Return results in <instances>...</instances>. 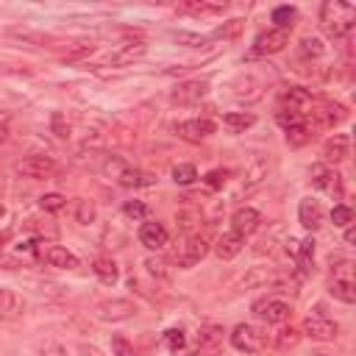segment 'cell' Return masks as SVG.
Instances as JSON below:
<instances>
[{"label": "cell", "instance_id": "cell-51", "mask_svg": "<svg viewBox=\"0 0 356 356\" xmlns=\"http://www.w3.org/2000/svg\"><path fill=\"white\" fill-rule=\"evenodd\" d=\"M353 240H356V231H353V226H345V242L351 245Z\"/></svg>", "mask_w": 356, "mask_h": 356}, {"label": "cell", "instance_id": "cell-9", "mask_svg": "<svg viewBox=\"0 0 356 356\" xmlns=\"http://www.w3.org/2000/svg\"><path fill=\"white\" fill-rule=\"evenodd\" d=\"M303 331H306V337H312V340H320V342H331V340H337V334H340V326L331 320V318H326V315H309L306 320H303Z\"/></svg>", "mask_w": 356, "mask_h": 356}, {"label": "cell", "instance_id": "cell-20", "mask_svg": "<svg viewBox=\"0 0 356 356\" xmlns=\"http://www.w3.org/2000/svg\"><path fill=\"white\" fill-rule=\"evenodd\" d=\"M309 114L315 117V128H331V125H337V123H342L348 117L342 103H323L320 109L309 112Z\"/></svg>", "mask_w": 356, "mask_h": 356}, {"label": "cell", "instance_id": "cell-45", "mask_svg": "<svg viewBox=\"0 0 356 356\" xmlns=\"http://www.w3.org/2000/svg\"><path fill=\"white\" fill-rule=\"evenodd\" d=\"M198 220H201V217H198V212H187V209L175 214V222H178V226H181L184 231H192V229L198 226Z\"/></svg>", "mask_w": 356, "mask_h": 356}, {"label": "cell", "instance_id": "cell-40", "mask_svg": "<svg viewBox=\"0 0 356 356\" xmlns=\"http://www.w3.org/2000/svg\"><path fill=\"white\" fill-rule=\"evenodd\" d=\"M123 212H125V217H131V220H145V217L151 214L148 203H142V201H125Z\"/></svg>", "mask_w": 356, "mask_h": 356}, {"label": "cell", "instance_id": "cell-50", "mask_svg": "<svg viewBox=\"0 0 356 356\" xmlns=\"http://www.w3.org/2000/svg\"><path fill=\"white\" fill-rule=\"evenodd\" d=\"M53 131H56V137H62V140H67V137H70V125L64 123V117H62V114H56V117H53Z\"/></svg>", "mask_w": 356, "mask_h": 356}, {"label": "cell", "instance_id": "cell-6", "mask_svg": "<svg viewBox=\"0 0 356 356\" xmlns=\"http://www.w3.org/2000/svg\"><path fill=\"white\" fill-rule=\"evenodd\" d=\"M95 312L106 323H123V320H131L134 315H137V303H131L128 298H112V301L98 303Z\"/></svg>", "mask_w": 356, "mask_h": 356}, {"label": "cell", "instance_id": "cell-26", "mask_svg": "<svg viewBox=\"0 0 356 356\" xmlns=\"http://www.w3.org/2000/svg\"><path fill=\"white\" fill-rule=\"evenodd\" d=\"M92 270H95V276H98L103 284H114L117 276H120L114 259H109V256H98V259L92 262Z\"/></svg>", "mask_w": 356, "mask_h": 356}, {"label": "cell", "instance_id": "cell-39", "mask_svg": "<svg viewBox=\"0 0 356 356\" xmlns=\"http://www.w3.org/2000/svg\"><path fill=\"white\" fill-rule=\"evenodd\" d=\"M39 206H42L44 212H62V209L67 206V198L59 195V192H48V195L39 198Z\"/></svg>", "mask_w": 356, "mask_h": 356}, {"label": "cell", "instance_id": "cell-18", "mask_svg": "<svg viewBox=\"0 0 356 356\" xmlns=\"http://www.w3.org/2000/svg\"><path fill=\"white\" fill-rule=\"evenodd\" d=\"M351 156V137L348 134H334V137L323 145V159L329 164H340Z\"/></svg>", "mask_w": 356, "mask_h": 356}, {"label": "cell", "instance_id": "cell-21", "mask_svg": "<svg viewBox=\"0 0 356 356\" xmlns=\"http://www.w3.org/2000/svg\"><path fill=\"white\" fill-rule=\"evenodd\" d=\"M242 248H245V240H242V237H237L234 231L222 234V237L214 242V253H217V259H222V262H229V259L240 256V253H242Z\"/></svg>", "mask_w": 356, "mask_h": 356}, {"label": "cell", "instance_id": "cell-28", "mask_svg": "<svg viewBox=\"0 0 356 356\" xmlns=\"http://www.w3.org/2000/svg\"><path fill=\"white\" fill-rule=\"evenodd\" d=\"M73 214H75V222L89 226V222H95V217H98V206L92 201H86V198H78L75 206H73Z\"/></svg>", "mask_w": 356, "mask_h": 356}, {"label": "cell", "instance_id": "cell-29", "mask_svg": "<svg viewBox=\"0 0 356 356\" xmlns=\"http://www.w3.org/2000/svg\"><path fill=\"white\" fill-rule=\"evenodd\" d=\"M256 123V117L253 114H245V112H229L226 117H222V125H226L229 131H234V134H242L245 128H251Z\"/></svg>", "mask_w": 356, "mask_h": 356}, {"label": "cell", "instance_id": "cell-48", "mask_svg": "<svg viewBox=\"0 0 356 356\" xmlns=\"http://www.w3.org/2000/svg\"><path fill=\"white\" fill-rule=\"evenodd\" d=\"M128 162H123L120 156H109L106 159V164H103V170H106V175H112V178H117L120 173H123V167H125Z\"/></svg>", "mask_w": 356, "mask_h": 356}, {"label": "cell", "instance_id": "cell-2", "mask_svg": "<svg viewBox=\"0 0 356 356\" xmlns=\"http://www.w3.org/2000/svg\"><path fill=\"white\" fill-rule=\"evenodd\" d=\"M231 345L242 353H259L264 345H267V331L253 326V323H240L231 334H229Z\"/></svg>", "mask_w": 356, "mask_h": 356}, {"label": "cell", "instance_id": "cell-24", "mask_svg": "<svg viewBox=\"0 0 356 356\" xmlns=\"http://www.w3.org/2000/svg\"><path fill=\"white\" fill-rule=\"evenodd\" d=\"M264 178H267V162L264 159H251V167L245 173V181H242V192H253L256 187L264 184Z\"/></svg>", "mask_w": 356, "mask_h": 356}, {"label": "cell", "instance_id": "cell-34", "mask_svg": "<svg viewBox=\"0 0 356 356\" xmlns=\"http://www.w3.org/2000/svg\"><path fill=\"white\" fill-rule=\"evenodd\" d=\"M267 281H273V270H270V267H253V270L242 279V287L248 290V287H256V284H267Z\"/></svg>", "mask_w": 356, "mask_h": 356}, {"label": "cell", "instance_id": "cell-15", "mask_svg": "<svg viewBox=\"0 0 356 356\" xmlns=\"http://www.w3.org/2000/svg\"><path fill=\"white\" fill-rule=\"evenodd\" d=\"M23 312H25V301L20 298V292H14L9 287H0V320L14 323L23 318Z\"/></svg>", "mask_w": 356, "mask_h": 356}, {"label": "cell", "instance_id": "cell-43", "mask_svg": "<svg viewBox=\"0 0 356 356\" xmlns=\"http://www.w3.org/2000/svg\"><path fill=\"white\" fill-rule=\"evenodd\" d=\"M112 356H134V345L123 334H114L112 337Z\"/></svg>", "mask_w": 356, "mask_h": 356}, {"label": "cell", "instance_id": "cell-4", "mask_svg": "<svg viewBox=\"0 0 356 356\" xmlns=\"http://www.w3.org/2000/svg\"><path fill=\"white\" fill-rule=\"evenodd\" d=\"M14 173L23 175V178H34V181H39V178H51L56 173V162L51 156H42V153H34V156H25L14 164Z\"/></svg>", "mask_w": 356, "mask_h": 356}, {"label": "cell", "instance_id": "cell-8", "mask_svg": "<svg viewBox=\"0 0 356 356\" xmlns=\"http://www.w3.org/2000/svg\"><path fill=\"white\" fill-rule=\"evenodd\" d=\"M253 312H256V315H259L262 320L281 326V323L290 320L292 306H290L287 301H279V298H264V301H256V303H253Z\"/></svg>", "mask_w": 356, "mask_h": 356}, {"label": "cell", "instance_id": "cell-27", "mask_svg": "<svg viewBox=\"0 0 356 356\" xmlns=\"http://www.w3.org/2000/svg\"><path fill=\"white\" fill-rule=\"evenodd\" d=\"M222 334H226V331H222L220 326H203L201 331H198V348L201 351H214L220 342H222Z\"/></svg>", "mask_w": 356, "mask_h": 356}, {"label": "cell", "instance_id": "cell-14", "mask_svg": "<svg viewBox=\"0 0 356 356\" xmlns=\"http://www.w3.org/2000/svg\"><path fill=\"white\" fill-rule=\"evenodd\" d=\"M326 220V212H323V203L315 201V198H303L301 206H298V222L306 229V231H318Z\"/></svg>", "mask_w": 356, "mask_h": 356}, {"label": "cell", "instance_id": "cell-44", "mask_svg": "<svg viewBox=\"0 0 356 356\" xmlns=\"http://www.w3.org/2000/svg\"><path fill=\"white\" fill-rule=\"evenodd\" d=\"M298 340H301V331H295V329H281L276 334V345L279 348H292V345H298Z\"/></svg>", "mask_w": 356, "mask_h": 356}, {"label": "cell", "instance_id": "cell-33", "mask_svg": "<svg viewBox=\"0 0 356 356\" xmlns=\"http://www.w3.org/2000/svg\"><path fill=\"white\" fill-rule=\"evenodd\" d=\"M195 178H198L195 164H175V167H173V181H175V184L190 187V184L195 181Z\"/></svg>", "mask_w": 356, "mask_h": 356}, {"label": "cell", "instance_id": "cell-38", "mask_svg": "<svg viewBox=\"0 0 356 356\" xmlns=\"http://www.w3.org/2000/svg\"><path fill=\"white\" fill-rule=\"evenodd\" d=\"M145 267H148V273L156 276V279H164V281L173 279V270H170V264L164 259H153L151 256V259H145Z\"/></svg>", "mask_w": 356, "mask_h": 356}, {"label": "cell", "instance_id": "cell-37", "mask_svg": "<svg viewBox=\"0 0 356 356\" xmlns=\"http://www.w3.org/2000/svg\"><path fill=\"white\" fill-rule=\"evenodd\" d=\"M331 222H334L337 229L351 226V222H353V209H351V206H345V203H337V206L331 209Z\"/></svg>", "mask_w": 356, "mask_h": 356}, {"label": "cell", "instance_id": "cell-35", "mask_svg": "<svg viewBox=\"0 0 356 356\" xmlns=\"http://www.w3.org/2000/svg\"><path fill=\"white\" fill-rule=\"evenodd\" d=\"M312 140V128L303 123V125H295V128H290L287 131V142L292 145V148H301V145H306Z\"/></svg>", "mask_w": 356, "mask_h": 356}, {"label": "cell", "instance_id": "cell-52", "mask_svg": "<svg viewBox=\"0 0 356 356\" xmlns=\"http://www.w3.org/2000/svg\"><path fill=\"white\" fill-rule=\"evenodd\" d=\"M6 137H9V128H6V123H0V145L6 142Z\"/></svg>", "mask_w": 356, "mask_h": 356}, {"label": "cell", "instance_id": "cell-12", "mask_svg": "<svg viewBox=\"0 0 356 356\" xmlns=\"http://www.w3.org/2000/svg\"><path fill=\"white\" fill-rule=\"evenodd\" d=\"M259 226H262V214L256 209H251V206H242V209H237L231 214V231L237 237H242V240L251 237V234H256Z\"/></svg>", "mask_w": 356, "mask_h": 356}, {"label": "cell", "instance_id": "cell-36", "mask_svg": "<svg viewBox=\"0 0 356 356\" xmlns=\"http://www.w3.org/2000/svg\"><path fill=\"white\" fill-rule=\"evenodd\" d=\"M229 9V3H187L184 6V12H190V14H222Z\"/></svg>", "mask_w": 356, "mask_h": 356}, {"label": "cell", "instance_id": "cell-7", "mask_svg": "<svg viewBox=\"0 0 356 356\" xmlns=\"http://www.w3.org/2000/svg\"><path fill=\"white\" fill-rule=\"evenodd\" d=\"M290 42V31H279V28H270L256 36L253 48H251V56H273V53H281Z\"/></svg>", "mask_w": 356, "mask_h": 356}, {"label": "cell", "instance_id": "cell-22", "mask_svg": "<svg viewBox=\"0 0 356 356\" xmlns=\"http://www.w3.org/2000/svg\"><path fill=\"white\" fill-rule=\"evenodd\" d=\"M44 259H48L51 267H62V270H75L78 267V256L62 245H51L48 251H44Z\"/></svg>", "mask_w": 356, "mask_h": 356}, {"label": "cell", "instance_id": "cell-16", "mask_svg": "<svg viewBox=\"0 0 356 356\" xmlns=\"http://www.w3.org/2000/svg\"><path fill=\"white\" fill-rule=\"evenodd\" d=\"M167 240H170V234H167V229L162 226V222H142L140 226V242L145 245V248H151V251H162L164 245H167Z\"/></svg>", "mask_w": 356, "mask_h": 356}, {"label": "cell", "instance_id": "cell-19", "mask_svg": "<svg viewBox=\"0 0 356 356\" xmlns=\"http://www.w3.org/2000/svg\"><path fill=\"white\" fill-rule=\"evenodd\" d=\"M114 181H117L120 187H128V190H140V187H153L156 178H153L151 173H145V170H137V167L125 164L123 173L114 178Z\"/></svg>", "mask_w": 356, "mask_h": 356}, {"label": "cell", "instance_id": "cell-46", "mask_svg": "<svg viewBox=\"0 0 356 356\" xmlns=\"http://www.w3.org/2000/svg\"><path fill=\"white\" fill-rule=\"evenodd\" d=\"M226 181H229V170H212V173L206 175V184H209L212 190L226 187Z\"/></svg>", "mask_w": 356, "mask_h": 356}, {"label": "cell", "instance_id": "cell-25", "mask_svg": "<svg viewBox=\"0 0 356 356\" xmlns=\"http://www.w3.org/2000/svg\"><path fill=\"white\" fill-rule=\"evenodd\" d=\"M259 86H262V84H256L253 75H240V78L231 84L234 98H237V101H245V103H251V101H256V98L262 95Z\"/></svg>", "mask_w": 356, "mask_h": 356}, {"label": "cell", "instance_id": "cell-10", "mask_svg": "<svg viewBox=\"0 0 356 356\" xmlns=\"http://www.w3.org/2000/svg\"><path fill=\"white\" fill-rule=\"evenodd\" d=\"M214 123L206 120V117H195V120H184V123H178L175 125V134L181 137L184 142H203L206 137H212L214 134Z\"/></svg>", "mask_w": 356, "mask_h": 356}, {"label": "cell", "instance_id": "cell-17", "mask_svg": "<svg viewBox=\"0 0 356 356\" xmlns=\"http://www.w3.org/2000/svg\"><path fill=\"white\" fill-rule=\"evenodd\" d=\"M145 53H148V44H145L142 39H134V42L120 44V48L109 56V62H112V64H117V67H123V64H131V62L142 59Z\"/></svg>", "mask_w": 356, "mask_h": 356}, {"label": "cell", "instance_id": "cell-47", "mask_svg": "<svg viewBox=\"0 0 356 356\" xmlns=\"http://www.w3.org/2000/svg\"><path fill=\"white\" fill-rule=\"evenodd\" d=\"M39 353H42V356H73V353L67 351V345H62V342H44V345L39 348Z\"/></svg>", "mask_w": 356, "mask_h": 356}, {"label": "cell", "instance_id": "cell-54", "mask_svg": "<svg viewBox=\"0 0 356 356\" xmlns=\"http://www.w3.org/2000/svg\"><path fill=\"white\" fill-rule=\"evenodd\" d=\"M312 356H326V353H312Z\"/></svg>", "mask_w": 356, "mask_h": 356}, {"label": "cell", "instance_id": "cell-23", "mask_svg": "<svg viewBox=\"0 0 356 356\" xmlns=\"http://www.w3.org/2000/svg\"><path fill=\"white\" fill-rule=\"evenodd\" d=\"M329 292L342 301V303H353L356 301V284H353V276H334L331 284H329Z\"/></svg>", "mask_w": 356, "mask_h": 356}, {"label": "cell", "instance_id": "cell-13", "mask_svg": "<svg viewBox=\"0 0 356 356\" xmlns=\"http://www.w3.org/2000/svg\"><path fill=\"white\" fill-rule=\"evenodd\" d=\"M279 101H281V109H287V112H295V114H309V109H312V92L309 89H303V86H290V89H281V95H279Z\"/></svg>", "mask_w": 356, "mask_h": 356}, {"label": "cell", "instance_id": "cell-1", "mask_svg": "<svg viewBox=\"0 0 356 356\" xmlns=\"http://www.w3.org/2000/svg\"><path fill=\"white\" fill-rule=\"evenodd\" d=\"M356 23V6L342 3V0H326L320 6V25L331 39H342L353 31Z\"/></svg>", "mask_w": 356, "mask_h": 356}, {"label": "cell", "instance_id": "cell-41", "mask_svg": "<svg viewBox=\"0 0 356 356\" xmlns=\"http://www.w3.org/2000/svg\"><path fill=\"white\" fill-rule=\"evenodd\" d=\"M164 342H167V348L170 351H181L184 348V342H187V337H184V329H167L164 331Z\"/></svg>", "mask_w": 356, "mask_h": 356}, {"label": "cell", "instance_id": "cell-30", "mask_svg": "<svg viewBox=\"0 0 356 356\" xmlns=\"http://www.w3.org/2000/svg\"><path fill=\"white\" fill-rule=\"evenodd\" d=\"M270 20L276 23L279 31H290L295 25V20H298V9L295 6H279V9H273Z\"/></svg>", "mask_w": 356, "mask_h": 356}, {"label": "cell", "instance_id": "cell-49", "mask_svg": "<svg viewBox=\"0 0 356 356\" xmlns=\"http://www.w3.org/2000/svg\"><path fill=\"white\" fill-rule=\"evenodd\" d=\"M175 42H184L190 48H203L206 44V36H195V34H175Z\"/></svg>", "mask_w": 356, "mask_h": 356}, {"label": "cell", "instance_id": "cell-11", "mask_svg": "<svg viewBox=\"0 0 356 356\" xmlns=\"http://www.w3.org/2000/svg\"><path fill=\"white\" fill-rule=\"evenodd\" d=\"M209 92V84L206 81H184V84H178L173 92H170V101L178 103V106H192L198 101H203Z\"/></svg>", "mask_w": 356, "mask_h": 356}, {"label": "cell", "instance_id": "cell-31", "mask_svg": "<svg viewBox=\"0 0 356 356\" xmlns=\"http://www.w3.org/2000/svg\"><path fill=\"white\" fill-rule=\"evenodd\" d=\"M242 28H245V20H240V17H234V20H229V23H222L220 28H214V39H237L240 34H242Z\"/></svg>", "mask_w": 356, "mask_h": 356}, {"label": "cell", "instance_id": "cell-53", "mask_svg": "<svg viewBox=\"0 0 356 356\" xmlns=\"http://www.w3.org/2000/svg\"><path fill=\"white\" fill-rule=\"evenodd\" d=\"M81 351H84L86 356H101V351H98V348H89V345H81Z\"/></svg>", "mask_w": 356, "mask_h": 356}, {"label": "cell", "instance_id": "cell-42", "mask_svg": "<svg viewBox=\"0 0 356 356\" xmlns=\"http://www.w3.org/2000/svg\"><path fill=\"white\" fill-rule=\"evenodd\" d=\"M276 123H279L284 131H290V128H295V125H303V117H301V114H295V112L279 109V112H276Z\"/></svg>", "mask_w": 356, "mask_h": 356}, {"label": "cell", "instance_id": "cell-3", "mask_svg": "<svg viewBox=\"0 0 356 356\" xmlns=\"http://www.w3.org/2000/svg\"><path fill=\"white\" fill-rule=\"evenodd\" d=\"M206 253H209V240H206L203 234H190L181 245H178V251H175L173 259H175L178 267H184V270H187V267L198 264Z\"/></svg>", "mask_w": 356, "mask_h": 356}, {"label": "cell", "instance_id": "cell-5", "mask_svg": "<svg viewBox=\"0 0 356 356\" xmlns=\"http://www.w3.org/2000/svg\"><path fill=\"white\" fill-rule=\"evenodd\" d=\"M309 178H312V184H315L318 190L334 195L337 201L342 198V175L334 167H329V164H312Z\"/></svg>", "mask_w": 356, "mask_h": 356}, {"label": "cell", "instance_id": "cell-32", "mask_svg": "<svg viewBox=\"0 0 356 356\" xmlns=\"http://www.w3.org/2000/svg\"><path fill=\"white\" fill-rule=\"evenodd\" d=\"M323 53H326V44H323L318 36L301 39V56H303V59H320Z\"/></svg>", "mask_w": 356, "mask_h": 356}]
</instances>
